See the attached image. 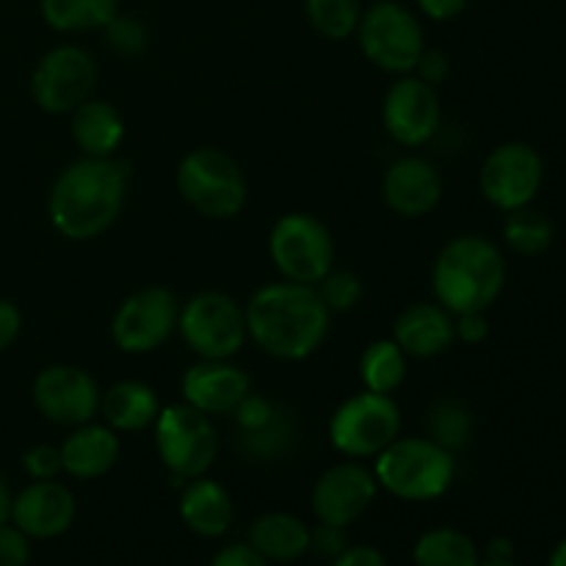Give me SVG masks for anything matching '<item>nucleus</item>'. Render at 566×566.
I'll list each match as a JSON object with an SVG mask.
<instances>
[{
	"label": "nucleus",
	"instance_id": "f257e3e1",
	"mask_svg": "<svg viewBox=\"0 0 566 566\" xmlns=\"http://www.w3.org/2000/svg\"><path fill=\"white\" fill-rule=\"evenodd\" d=\"M130 186V164L111 158L72 160L48 197V216L55 230L70 241H94L119 219Z\"/></svg>",
	"mask_w": 566,
	"mask_h": 566
},
{
	"label": "nucleus",
	"instance_id": "f03ea898",
	"mask_svg": "<svg viewBox=\"0 0 566 566\" xmlns=\"http://www.w3.org/2000/svg\"><path fill=\"white\" fill-rule=\"evenodd\" d=\"M249 340L274 359L302 363L324 346L332 313L321 302L315 285L271 282L247 302Z\"/></svg>",
	"mask_w": 566,
	"mask_h": 566
},
{
	"label": "nucleus",
	"instance_id": "7ed1b4c3",
	"mask_svg": "<svg viewBox=\"0 0 566 566\" xmlns=\"http://www.w3.org/2000/svg\"><path fill=\"white\" fill-rule=\"evenodd\" d=\"M506 285V260L484 235H457L440 249L431 291L448 313H486Z\"/></svg>",
	"mask_w": 566,
	"mask_h": 566
},
{
	"label": "nucleus",
	"instance_id": "20e7f679",
	"mask_svg": "<svg viewBox=\"0 0 566 566\" xmlns=\"http://www.w3.org/2000/svg\"><path fill=\"white\" fill-rule=\"evenodd\" d=\"M379 490L407 503H429L446 495L457 481V453L429 437H396L374 459Z\"/></svg>",
	"mask_w": 566,
	"mask_h": 566
},
{
	"label": "nucleus",
	"instance_id": "39448f33",
	"mask_svg": "<svg viewBox=\"0 0 566 566\" xmlns=\"http://www.w3.org/2000/svg\"><path fill=\"white\" fill-rule=\"evenodd\" d=\"M175 182L188 208H193L205 219H235L247 208V177L235 158L219 147H197L182 155Z\"/></svg>",
	"mask_w": 566,
	"mask_h": 566
},
{
	"label": "nucleus",
	"instance_id": "423d86ee",
	"mask_svg": "<svg viewBox=\"0 0 566 566\" xmlns=\"http://www.w3.org/2000/svg\"><path fill=\"white\" fill-rule=\"evenodd\" d=\"M153 434L160 462L182 484L208 475L219 457V431L213 418L188 407L186 401L160 407Z\"/></svg>",
	"mask_w": 566,
	"mask_h": 566
},
{
	"label": "nucleus",
	"instance_id": "0eeeda50",
	"mask_svg": "<svg viewBox=\"0 0 566 566\" xmlns=\"http://www.w3.org/2000/svg\"><path fill=\"white\" fill-rule=\"evenodd\" d=\"M177 332L199 359H232L249 340L247 310L221 291H202L180 304Z\"/></svg>",
	"mask_w": 566,
	"mask_h": 566
},
{
	"label": "nucleus",
	"instance_id": "6e6552de",
	"mask_svg": "<svg viewBox=\"0 0 566 566\" xmlns=\"http://www.w3.org/2000/svg\"><path fill=\"white\" fill-rule=\"evenodd\" d=\"M269 258L282 280L318 285L335 269V238L313 213H285L269 232Z\"/></svg>",
	"mask_w": 566,
	"mask_h": 566
},
{
	"label": "nucleus",
	"instance_id": "1a4fd4ad",
	"mask_svg": "<svg viewBox=\"0 0 566 566\" xmlns=\"http://www.w3.org/2000/svg\"><path fill=\"white\" fill-rule=\"evenodd\" d=\"M401 437V409L396 398L363 390L346 398L329 420V442L346 459H376Z\"/></svg>",
	"mask_w": 566,
	"mask_h": 566
},
{
	"label": "nucleus",
	"instance_id": "9d476101",
	"mask_svg": "<svg viewBox=\"0 0 566 566\" xmlns=\"http://www.w3.org/2000/svg\"><path fill=\"white\" fill-rule=\"evenodd\" d=\"M357 39L365 59L390 75H409L426 50L418 17L396 0H376L368 6L359 17Z\"/></svg>",
	"mask_w": 566,
	"mask_h": 566
},
{
	"label": "nucleus",
	"instance_id": "9b49d317",
	"mask_svg": "<svg viewBox=\"0 0 566 566\" xmlns=\"http://www.w3.org/2000/svg\"><path fill=\"white\" fill-rule=\"evenodd\" d=\"M97 86V61L81 44H59L33 66L31 97L44 114L70 116Z\"/></svg>",
	"mask_w": 566,
	"mask_h": 566
},
{
	"label": "nucleus",
	"instance_id": "f8f14e48",
	"mask_svg": "<svg viewBox=\"0 0 566 566\" xmlns=\"http://www.w3.org/2000/svg\"><path fill=\"white\" fill-rule=\"evenodd\" d=\"M180 302L169 287L149 285L122 298L111 318V340L122 354H149L177 332Z\"/></svg>",
	"mask_w": 566,
	"mask_h": 566
},
{
	"label": "nucleus",
	"instance_id": "ddd939ff",
	"mask_svg": "<svg viewBox=\"0 0 566 566\" xmlns=\"http://www.w3.org/2000/svg\"><path fill=\"white\" fill-rule=\"evenodd\" d=\"M545 182V160L531 144H497L479 171L481 197L501 213L528 208Z\"/></svg>",
	"mask_w": 566,
	"mask_h": 566
},
{
	"label": "nucleus",
	"instance_id": "4468645a",
	"mask_svg": "<svg viewBox=\"0 0 566 566\" xmlns=\"http://www.w3.org/2000/svg\"><path fill=\"white\" fill-rule=\"evenodd\" d=\"M31 398L44 420L75 429L97 418L103 390L88 370L55 363L39 370L31 385Z\"/></svg>",
	"mask_w": 566,
	"mask_h": 566
},
{
	"label": "nucleus",
	"instance_id": "2eb2a0df",
	"mask_svg": "<svg viewBox=\"0 0 566 566\" xmlns=\"http://www.w3.org/2000/svg\"><path fill=\"white\" fill-rule=\"evenodd\" d=\"M381 122L387 136L407 149H418L437 136L442 122V103L434 86L420 77L398 75L381 103Z\"/></svg>",
	"mask_w": 566,
	"mask_h": 566
},
{
	"label": "nucleus",
	"instance_id": "dca6fc26",
	"mask_svg": "<svg viewBox=\"0 0 566 566\" xmlns=\"http://www.w3.org/2000/svg\"><path fill=\"white\" fill-rule=\"evenodd\" d=\"M376 492H379V484H376L374 470L359 464L357 459H348L318 475L310 503L318 523L348 528L374 506Z\"/></svg>",
	"mask_w": 566,
	"mask_h": 566
},
{
	"label": "nucleus",
	"instance_id": "f3484780",
	"mask_svg": "<svg viewBox=\"0 0 566 566\" xmlns=\"http://www.w3.org/2000/svg\"><path fill=\"white\" fill-rule=\"evenodd\" d=\"M77 514L75 495L59 479L31 481L11 501V523L28 539H59L72 528Z\"/></svg>",
	"mask_w": 566,
	"mask_h": 566
},
{
	"label": "nucleus",
	"instance_id": "a211bd4d",
	"mask_svg": "<svg viewBox=\"0 0 566 566\" xmlns=\"http://www.w3.org/2000/svg\"><path fill=\"white\" fill-rule=\"evenodd\" d=\"M180 392L188 407L208 418H221L235 412L238 403L252 392V379L247 370L232 365V359H199L182 374Z\"/></svg>",
	"mask_w": 566,
	"mask_h": 566
},
{
	"label": "nucleus",
	"instance_id": "6ab92c4d",
	"mask_svg": "<svg viewBox=\"0 0 566 566\" xmlns=\"http://www.w3.org/2000/svg\"><path fill=\"white\" fill-rule=\"evenodd\" d=\"M381 199L403 219H423L440 205L442 177L429 158L403 155L381 177Z\"/></svg>",
	"mask_w": 566,
	"mask_h": 566
},
{
	"label": "nucleus",
	"instance_id": "aec40b11",
	"mask_svg": "<svg viewBox=\"0 0 566 566\" xmlns=\"http://www.w3.org/2000/svg\"><path fill=\"white\" fill-rule=\"evenodd\" d=\"M392 340L409 359H431L446 354L457 343L453 313L437 302L409 304L392 324Z\"/></svg>",
	"mask_w": 566,
	"mask_h": 566
},
{
	"label": "nucleus",
	"instance_id": "412c9836",
	"mask_svg": "<svg viewBox=\"0 0 566 566\" xmlns=\"http://www.w3.org/2000/svg\"><path fill=\"white\" fill-rule=\"evenodd\" d=\"M59 448L64 473L77 481L103 479L105 473L114 470L122 453L119 434L111 426L97 423V420L75 426Z\"/></svg>",
	"mask_w": 566,
	"mask_h": 566
},
{
	"label": "nucleus",
	"instance_id": "4be33fe9",
	"mask_svg": "<svg viewBox=\"0 0 566 566\" xmlns=\"http://www.w3.org/2000/svg\"><path fill=\"white\" fill-rule=\"evenodd\" d=\"M180 520L191 534L202 539H219L232 528L235 503L224 484L210 475H199L182 484L180 492Z\"/></svg>",
	"mask_w": 566,
	"mask_h": 566
},
{
	"label": "nucleus",
	"instance_id": "5701e85b",
	"mask_svg": "<svg viewBox=\"0 0 566 566\" xmlns=\"http://www.w3.org/2000/svg\"><path fill=\"white\" fill-rule=\"evenodd\" d=\"M70 116L72 142L81 149V155H88V158H111L122 147V142H125V119H122L119 108L114 103H108V99L88 97Z\"/></svg>",
	"mask_w": 566,
	"mask_h": 566
},
{
	"label": "nucleus",
	"instance_id": "b1692460",
	"mask_svg": "<svg viewBox=\"0 0 566 566\" xmlns=\"http://www.w3.org/2000/svg\"><path fill=\"white\" fill-rule=\"evenodd\" d=\"M99 415H103V423L111 426L116 434L147 431L160 415L158 392L136 379L116 381L99 398Z\"/></svg>",
	"mask_w": 566,
	"mask_h": 566
},
{
	"label": "nucleus",
	"instance_id": "393cba45",
	"mask_svg": "<svg viewBox=\"0 0 566 566\" xmlns=\"http://www.w3.org/2000/svg\"><path fill=\"white\" fill-rule=\"evenodd\" d=\"M247 545L269 564H293L310 553V525L287 512H269L249 525Z\"/></svg>",
	"mask_w": 566,
	"mask_h": 566
},
{
	"label": "nucleus",
	"instance_id": "a878e982",
	"mask_svg": "<svg viewBox=\"0 0 566 566\" xmlns=\"http://www.w3.org/2000/svg\"><path fill=\"white\" fill-rule=\"evenodd\" d=\"M39 11L59 33L103 31L119 14V0H39Z\"/></svg>",
	"mask_w": 566,
	"mask_h": 566
},
{
	"label": "nucleus",
	"instance_id": "bb28decb",
	"mask_svg": "<svg viewBox=\"0 0 566 566\" xmlns=\"http://www.w3.org/2000/svg\"><path fill=\"white\" fill-rule=\"evenodd\" d=\"M409 357L392 337H381L365 346L359 357V379L363 387L381 396H392L407 379Z\"/></svg>",
	"mask_w": 566,
	"mask_h": 566
},
{
	"label": "nucleus",
	"instance_id": "cd10ccee",
	"mask_svg": "<svg viewBox=\"0 0 566 566\" xmlns=\"http://www.w3.org/2000/svg\"><path fill=\"white\" fill-rule=\"evenodd\" d=\"M412 562L415 566H479L481 551L473 536L442 525L420 534V539L415 542Z\"/></svg>",
	"mask_w": 566,
	"mask_h": 566
},
{
	"label": "nucleus",
	"instance_id": "c85d7f7f",
	"mask_svg": "<svg viewBox=\"0 0 566 566\" xmlns=\"http://www.w3.org/2000/svg\"><path fill=\"white\" fill-rule=\"evenodd\" d=\"M475 420L473 412L457 398H440L426 412V437L442 446L446 451L457 453L473 440Z\"/></svg>",
	"mask_w": 566,
	"mask_h": 566
},
{
	"label": "nucleus",
	"instance_id": "c756f323",
	"mask_svg": "<svg viewBox=\"0 0 566 566\" xmlns=\"http://www.w3.org/2000/svg\"><path fill=\"white\" fill-rule=\"evenodd\" d=\"M293 442H296V423L282 409H276L274 418L260 426V429L238 431L235 437L238 451L247 459H254V462H276V459L287 457Z\"/></svg>",
	"mask_w": 566,
	"mask_h": 566
},
{
	"label": "nucleus",
	"instance_id": "7c9ffc66",
	"mask_svg": "<svg viewBox=\"0 0 566 566\" xmlns=\"http://www.w3.org/2000/svg\"><path fill=\"white\" fill-rule=\"evenodd\" d=\"M503 241L512 252L523 254V258H536V254L547 252L553 243V221L547 219L542 210L520 208L506 213L503 219Z\"/></svg>",
	"mask_w": 566,
	"mask_h": 566
},
{
	"label": "nucleus",
	"instance_id": "2f4dec72",
	"mask_svg": "<svg viewBox=\"0 0 566 566\" xmlns=\"http://www.w3.org/2000/svg\"><path fill=\"white\" fill-rule=\"evenodd\" d=\"M304 11L315 31L332 42H343L357 33L363 0H304Z\"/></svg>",
	"mask_w": 566,
	"mask_h": 566
},
{
	"label": "nucleus",
	"instance_id": "473e14b6",
	"mask_svg": "<svg viewBox=\"0 0 566 566\" xmlns=\"http://www.w3.org/2000/svg\"><path fill=\"white\" fill-rule=\"evenodd\" d=\"M321 302L326 304L332 315L335 313H348V310L357 307L365 296V285L357 274L352 271H335L332 269L324 280L315 285Z\"/></svg>",
	"mask_w": 566,
	"mask_h": 566
},
{
	"label": "nucleus",
	"instance_id": "72a5a7b5",
	"mask_svg": "<svg viewBox=\"0 0 566 566\" xmlns=\"http://www.w3.org/2000/svg\"><path fill=\"white\" fill-rule=\"evenodd\" d=\"M103 39L116 55H122V59H136V55H142L144 50H147L149 31L138 17L122 14L119 11V14L103 28Z\"/></svg>",
	"mask_w": 566,
	"mask_h": 566
},
{
	"label": "nucleus",
	"instance_id": "f704fd0d",
	"mask_svg": "<svg viewBox=\"0 0 566 566\" xmlns=\"http://www.w3.org/2000/svg\"><path fill=\"white\" fill-rule=\"evenodd\" d=\"M22 470L31 481H50L59 479L64 473V464H61V448L50 446V442H39L31 446L22 453Z\"/></svg>",
	"mask_w": 566,
	"mask_h": 566
},
{
	"label": "nucleus",
	"instance_id": "c9c22d12",
	"mask_svg": "<svg viewBox=\"0 0 566 566\" xmlns=\"http://www.w3.org/2000/svg\"><path fill=\"white\" fill-rule=\"evenodd\" d=\"M276 403L271 398L260 396V392H249L241 403L235 407L232 418H235L238 431H249V429H260V426L269 423L271 418L276 415Z\"/></svg>",
	"mask_w": 566,
	"mask_h": 566
},
{
	"label": "nucleus",
	"instance_id": "e433bc0d",
	"mask_svg": "<svg viewBox=\"0 0 566 566\" xmlns=\"http://www.w3.org/2000/svg\"><path fill=\"white\" fill-rule=\"evenodd\" d=\"M31 558V539L14 523L0 525V566H25Z\"/></svg>",
	"mask_w": 566,
	"mask_h": 566
},
{
	"label": "nucleus",
	"instance_id": "4c0bfd02",
	"mask_svg": "<svg viewBox=\"0 0 566 566\" xmlns=\"http://www.w3.org/2000/svg\"><path fill=\"white\" fill-rule=\"evenodd\" d=\"M346 547V528H335V525L324 523H318V528H310V553H313V556L335 562Z\"/></svg>",
	"mask_w": 566,
	"mask_h": 566
},
{
	"label": "nucleus",
	"instance_id": "58836bf2",
	"mask_svg": "<svg viewBox=\"0 0 566 566\" xmlns=\"http://www.w3.org/2000/svg\"><path fill=\"white\" fill-rule=\"evenodd\" d=\"M415 77H420L423 83H429V86H440V83L448 81V75H451V59H448L442 50H429L426 48L423 53H420L418 64H415L412 70Z\"/></svg>",
	"mask_w": 566,
	"mask_h": 566
},
{
	"label": "nucleus",
	"instance_id": "ea45409f",
	"mask_svg": "<svg viewBox=\"0 0 566 566\" xmlns=\"http://www.w3.org/2000/svg\"><path fill=\"white\" fill-rule=\"evenodd\" d=\"M453 329H457V340L464 343V346H479V343L486 340L490 335V321H486V313H459L453 315Z\"/></svg>",
	"mask_w": 566,
	"mask_h": 566
},
{
	"label": "nucleus",
	"instance_id": "a19ab883",
	"mask_svg": "<svg viewBox=\"0 0 566 566\" xmlns=\"http://www.w3.org/2000/svg\"><path fill=\"white\" fill-rule=\"evenodd\" d=\"M210 566H269V562L258 551H252L247 542H235V545L221 547Z\"/></svg>",
	"mask_w": 566,
	"mask_h": 566
},
{
	"label": "nucleus",
	"instance_id": "79ce46f5",
	"mask_svg": "<svg viewBox=\"0 0 566 566\" xmlns=\"http://www.w3.org/2000/svg\"><path fill=\"white\" fill-rule=\"evenodd\" d=\"M22 332V313L14 302L0 296V354L9 352Z\"/></svg>",
	"mask_w": 566,
	"mask_h": 566
},
{
	"label": "nucleus",
	"instance_id": "37998d69",
	"mask_svg": "<svg viewBox=\"0 0 566 566\" xmlns=\"http://www.w3.org/2000/svg\"><path fill=\"white\" fill-rule=\"evenodd\" d=\"M332 566H390L385 553L370 545H348L340 556L332 562Z\"/></svg>",
	"mask_w": 566,
	"mask_h": 566
},
{
	"label": "nucleus",
	"instance_id": "c03bdc74",
	"mask_svg": "<svg viewBox=\"0 0 566 566\" xmlns=\"http://www.w3.org/2000/svg\"><path fill=\"white\" fill-rule=\"evenodd\" d=\"M470 0H418V9L423 11L429 20H437V22H448L453 20V17L462 14L464 9H468Z\"/></svg>",
	"mask_w": 566,
	"mask_h": 566
},
{
	"label": "nucleus",
	"instance_id": "a18cd8bd",
	"mask_svg": "<svg viewBox=\"0 0 566 566\" xmlns=\"http://www.w3.org/2000/svg\"><path fill=\"white\" fill-rule=\"evenodd\" d=\"M486 562H514V542L506 536H495L486 545Z\"/></svg>",
	"mask_w": 566,
	"mask_h": 566
},
{
	"label": "nucleus",
	"instance_id": "49530a36",
	"mask_svg": "<svg viewBox=\"0 0 566 566\" xmlns=\"http://www.w3.org/2000/svg\"><path fill=\"white\" fill-rule=\"evenodd\" d=\"M11 501H14V495H11L9 484H6V479L0 475V525L11 520Z\"/></svg>",
	"mask_w": 566,
	"mask_h": 566
},
{
	"label": "nucleus",
	"instance_id": "de8ad7c7",
	"mask_svg": "<svg viewBox=\"0 0 566 566\" xmlns=\"http://www.w3.org/2000/svg\"><path fill=\"white\" fill-rule=\"evenodd\" d=\"M547 566H566V539L558 542L556 551H553L551 558H547Z\"/></svg>",
	"mask_w": 566,
	"mask_h": 566
},
{
	"label": "nucleus",
	"instance_id": "09e8293b",
	"mask_svg": "<svg viewBox=\"0 0 566 566\" xmlns=\"http://www.w3.org/2000/svg\"><path fill=\"white\" fill-rule=\"evenodd\" d=\"M479 566H517L514 562H481Z\"/></svg>",
	"mask_w": 566,
	"mask_h": 566
}]
</instances>
